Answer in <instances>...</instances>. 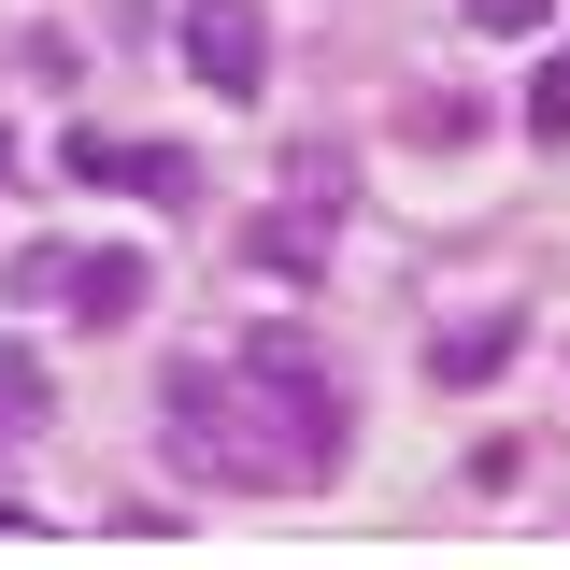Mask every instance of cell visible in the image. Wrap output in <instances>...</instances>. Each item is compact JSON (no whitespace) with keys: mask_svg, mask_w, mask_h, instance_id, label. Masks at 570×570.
<instances>
[{"mask_svg":"<svg viewBox=\"0 0 570 570\" xmlns=\"http://www.w3.org/2000/svg\"><path fill=\"white\" fill-rule=\"evenodd\" d=\"M528 356V314L499 299V314H456L442 343H428V385H485V371H513Z\"/></svg>","mask_w":570,"mask_h":570,"instance_id":"obj_6","label":"cell"},{"mask_svg":"<svg viewBox=\"0 0 570 570\" xmlns=\"http://www.w3.org/2000/svg\"><path fill=\"white\" fill-rule=\"evenodd\" d=\"M171 29H186V71H200L214 100H257L272 86V14L257 0H186Z\"/></svg>","mask_w":570,"mask_h":570,"instance_id":"obj_5","label":"cell"},{"mask_svg":"<svg viewBox=\"0 0 570 570\" xmlns=\"http://www.w3.org/2000/svg\"><path fill=\"white\" fill-rule=\"evenodd\" d=\"M228 371H243V356H228ZM228 371H200V356H186V371L157 385V442H171L200 485H299L285 428L257 414V385H228Z\"/></svg>","mask_w":570,"mask_h":570,"instance_id":"obj_1","label":"cell"},{"mask_svg":"<svg viewBox=\"0 0 570 570\" xmlns=\"http://www.w3.org/2000/svg\"><path fill=\"white\" fill-rule=\"evenodd\" d=\"M14 299H43V314H71V328H129L142 314V257L129 243H43V257H14Z\"/></svg>","mask_w":570,"mask_h":570,"instance_id":"obj_4","label":"cell"},{"mask_svg":"<svg viewBox=\"0 0 570 570\" xmlns=\"http://www.w3.org/2000/svg\"><path fill=\"white\" fill-rule=\"evenodd\" d=\"M0 171H14V142H0Z\"/></svg>","mask_w":570,"mask_h":570,"instance_id":"obj_11","label":"cell"},{"mask_svg":"<svg viewBox=\"0 0 570 570\" xmlns=\"http://www.w3.org/2000/svg\"><path fill=\"white\" fill-rule=\"evenodd\" d=\"M528 142H570V58L528 71Z\"/></svg>","mask_w":570,"mask_h":570,"instance_id":"obj_9","label":"cell"},{"mask_svg":"<svg viewBox=\"0 0 570 570\" xmlns=\"http://www.w3.org/2000/svg\"><path fill=\"white\" fill-rule=\"evenodd\" d=\"M471 29H499V43L528 29V43H542V0H471Z\"/></svg>","mask_w":570,"mask_h":570,"instance_id":"obj_10","label":"cell"},{"mask_svg":"<svg viewBox=\"0 0 570 570\" xmlns=\"http://www.w3.org/2000/svg\"><path fill=\"white\" fill-rule=\"evenodd\" d=\"M343 200H356V171H343V157H285V200L243 228V272L314 285V272H328V228H343Z\"/></svg>","mask_w":570,"mask_h":570,"instance_id":"obj_3","label":"cell"},{"mask_svg":"<svg viewBox=\"0 0 570 570\" xmlns=\"http://www.w3.org/2000/svg\"><path fill=\"white\" fill-rule=\"evenodd\" d=\"M0 428H43V371H29V343H0Z\"/></svg>","mask_w":570,"mask_h":570,"instance_id":"obj_8","label":"cell"},{"mask_svg":"<svg viewBox=\"0 0 570 570\" xmlns=\"http://www.w3.org/2000/svg\"><path fill=\"white\" fill-rule=\"evenodd\" d=\"M243 385H257V414L285 428L299 485H328V471H343V442H356V414H343V371H328V343H314V328H243Z\"/></svg>","mask_w":570,"mask_h":570,"instance_id":"obj_2","label":"cell"},{"mask_svg":"<svg viewBox=\"0 0 570 570\" xmlns=\"http://www.w3.org/2000/svg\"><path fill=\"white\" fill-rule=\"evenodd\" d=\"M115 186H129L142 214H200V157H186V142H115Z\"/></svg>","mask_w":570,"mask_h":570,"instance_id":"obj_7","label":"cell"}]
</instances>
